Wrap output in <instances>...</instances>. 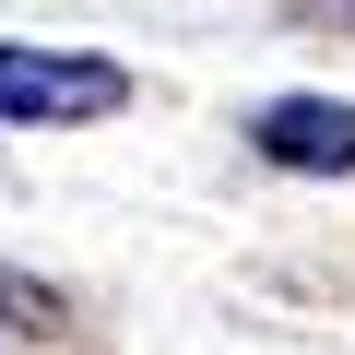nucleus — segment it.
Returning <instances> with one entry per match:
<instances>
[{
  "mask_svg": "<svg viewBox=\"0 0 355 355\" xmlns=\"http://www.w3.org/2000/svg\"><path fill=\"white\" fill-rule=\"evenodd\" d=\"M130 107V71L95 48H0V130H95Z\"/></svg>",
  "mask_w": 355,
  "mask_h": 355,
  "instance_id": "nucleus-1",
  "label": "nucleus"
},
{
  "mask_svg": "<svg viewBox=\"0 0 355 355\" xmlns=\"http://www.w3.org/2000/svg\"><path fill=\"white\" fill-rule=\"evenodd\" d=\"M249 142L284 178H355V95H272L249 119Z\"/></svg>",
  "mask_w": 355,
  "mask_h": 355,
  "instance_id": "nucleus-2",
  "label": "nucleus"
}]
</instances>
